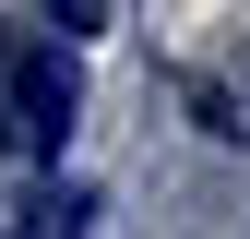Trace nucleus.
<instances>
[{
	"instance_id": "nucleus-1",
	"label": "nucleus",
	"mask_w": 250,
	"mask_h": 239,
	"mask_svg": "<svg viewBox=\"0 0 250 239\" xmlns=\"http://www.w3.org/2000/svg\"><path fill=\"white\" fill-rule=\"evenodd\" d=\"M60 143H72V48L36 36V48L12 60V84H0V156L60 167Z\"/></svg>"
},
{
	"instance_id": "nucleus-2",
	"label": "nucleus",
	"mask_w": 250,
	"mask_h": 239,
	"mask_svg": "<svg viewBox=\"0 0 250 239\" xmlns=\"http://www.w3.org/2000/svg\"><path fill=\"white\" fill-rule=\"evenodd\" d=\"M83 227H96V191H83V179H60V191H36L12 215V239H83Z\"/></svg>"
}]
</instances>
